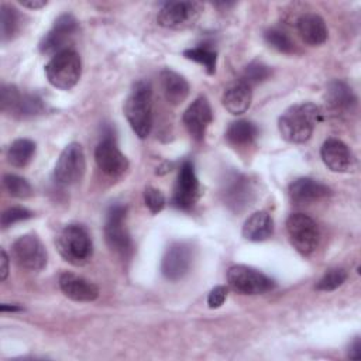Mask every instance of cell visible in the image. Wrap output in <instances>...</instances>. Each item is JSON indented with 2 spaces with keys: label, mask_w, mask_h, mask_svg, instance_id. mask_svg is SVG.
I'll list each match as a JSON object with an SVG mask.
<instances>
[{
  "label": "cell",
  "mask_w": 361,
  "mask_h": 361,
  "mask_svg": "<svg viewBox=\"0 0 361 361\" xmlns=\"http://www.w3.org/2000/svg\"><path fill=\"white\" fill-rule=\"evenodd\" d=\"M322 110L314 103L306 102L290 106L278 120L281 135L293 144H302L312 137L319 121H322Z\"/></svg>",
  "instance_id": "6da1fadb"
},
{
  "label": "cell",
  "mask_w": 361,
  "mask_h": 361,
  "mask_svg": "<svg viewBox=\"0 0 361 361\" xmlns=\"http://www.w3.org/2000/svg\"><path fill=\"white\" fill-rule=\"evenodd\" d=\"M124 114L133 131L145 138L152 127V89L147 80H138L124 103Z\"/></svg>",
  "instance_id": "7a4b0ae2"
},
{
  "label": "cell",
  "mask_w": 361,
  "mask_h": 361,
  "mask_svg": "<svg viewBox=\"0 0 361 361\" xmlns=\"http://www.w3.org/2000/svg\"><path fill=\"white\" fill-rule=\"evenodd\" d=\"M56 248L62 258L72 265L86 264L93 252L90 234L82 224L65 226L56 237Z\"/></svg>",
  "instance_id": "3957f363"
},
{
  "label": "cell",
  "mask_w": 361,
  "mask_h": 361,
  "mask_svg": "<svg viewBox=\"0 0 361 361\" xmlns=\"http://www.w3.org/2000/svg\"><path fill=\"white\" fill-rule=\"evenodd\" d=\"M45 75L54 87L62 90L72 89L82 75V61L79 54L69 48L54 55L45 65Z\"/></svg>",
  "instance_id": "277c9868"
},
{
  "label": "cell",
  "mask_w": 361,
  "mask_h": 361,
  "mask_svg": "<svg viewBox=\"0 0 361 361\" xmlns=\"http://www.w3.org/2000/svg\"><path fill=\"white\" fill-rule=\"evenodd\" d=\"M127 207L123 204H111L106 213L104 238L110 250L123 258H128L133 252V241L126 228Z\"/></svg>",
  "instance_id": "5b68a950"
},
{
  "label": "cell",
  "mask_w": 361,
  "mask_h": 361,
  "mask_svg": "<svg viewBox=\"0 0 361 361\" xmlns=\"http://www.w3.org/2000/svg\"><path fill=\"white\" fill-rule=\"evenodd\" d=\"M286 231L292 245L303 255L312 254L319 245V226L305 213H292L286 220Z\"/></svg>",
  "instance_id": "8992f818"
},
{
  "label": "cell",
  "mask_w": 361,
  "mask_h": 361,
  "mask_svg": "<svg viewBox=\"0 0 361 361\" xmlns=\"http://www.w3.org/2000/svg\"><path fill=\"white\" fill-rule=\"evenodd\" d=\"M0 94L1 110L17 118L34 117L45 110L42 99H39L37 94L21 93L13 85H3Z\"/></svg>",
  "instance_id": "52a82bcc"
},
{
  "label": "cell",
  "mask_w": 361,
  "mask_h": 361,
  "mask_svg": "<svg viewBox=\"0 0 361 361\" xmlns=\"http://www.w3.org/2000/svg\"><path fill=\"white\" fill-rule=\"evenodd\" d=\"M85 169L86 159L82 145L79 142H71L62 149L55 164V182L62 186H71L83 178Z\"/></svg>",
  "instance_id": "ba28073f"
},
{
  "label": "cell",
  "mask_w": 361,
  "mask_h": 361,
  "mask_svg": "<svg viewBox=\"0 0 361 361\" xmlns=\"http://www.w3.org/2000/svg\"><path fill=\"white\" fill-rule=\"evenodd\" d=\"M227 282L231 289L241 295H261L275 286V282L269 276L247 265L230 267L227 271Z\"/></svg>",
  "instance_id": "9c48e42d"
},
{
  "label": "cell",
  "mask_w": 361,
  "mask_h": 361,
  "mask_svg": "<svg viewBox=\"0 0 361 361\" xmlns=\"http://www.w3.org/2000/svg\"><path fill=\"white\" fill-rule=\"evenodd\" d=\"M202 11L199 1H166L159 8L157 21L164 28L179 30L195 24Z\"/></svg>",
  "instance_id": "30bf717a"
},
{
  "label": "cell",
  "mask_w": 361,
  "mask_h": 361,
  "mask_svg": "<svg viewBox=\"0 0 361 361\" xmlns=\"http://www.w3.org/2000/svg\"><path fill=\"white\" fill-rule=\"evenodd\" d=\"M200 197V183L195 172V165L192 161H185L178 172L176 183L173 188L172 206L189 212L195 207Z\"/></svg>",
  "instance_id": "8fae6325"
},
{
  "label": "cell",
  "mask_w": 361,
  "mask_h": 361,
  "mask_svg": "<svg viewBox=\"0 0 361 361\" xmlns=\"http://www.w3.org/2000/svg\"><path fill=\"white\" fill-rule=\"evenodd\" d=\"M221 196L224 204L231 212L240 213L254 202L255 192L251 180L245 175L240 172H230L223 180Z\"/></svg>",
  "instance_id": "7c38bea8"
},
{
  "label": "cell",
  "mask_w": 361,
  "mask_h": 361,
  "mask_svg": "<svg viewBox=\"0 0 361 361\" xmlns=\"http://www.w3.org/2000/svg\"><path fill=\"white\" fill-rule=\"evenodd\" d=\"M11 255L18 267L28 271H41L47 265V251L34 234L20 235L11 245Z\"/></svg>",
  "instance_id": "4fadbf2b"
},
{
  "label": "cell",
  "mask_w": 361,
  "mask_h": 361,
  "mask_svg": "<svg viewBox=\"0 0 361 361\" xmlns=\"http://www.w3.org/2000/svg\"><path fill=\"white\" fill-rule=\"evenodd\" d=\"M78 31V20L71 14L65 13L61 14L52 28L42 37L39 42V51L44 55H56L68 48V44L71 42L72 37Z\"/></svg>",
  "instance_id": "5bb4252c"
},
{
  "label": "cell",
  "mask_w": 361,
  "mask_h": 361,
  "mask_svg": "<svg viewBox=\"0 0 361 361\" xmlns=\"http://www.w3.org/2000/svg\"><path fill=\"white\" fill-rule=\"evenodd\" d=\"M193 262V248L185 241L171 244L161 261V272L169 281L182 279Z\"/></svg>",
  "instance_id": "9a60e30c"
},
{
  "label": "cell",
  "mask_w": 361,
  "mask_h": 361,
  "mask_svg": "<svg viewBox=\"0 0 361 361\" xmlns=\"http://www.w3.org/2000/svg\"><path fill=\"white\" fill-rule=\"evenodd\" d=\"M94 159L99 169L111 178H118L128 169V159L118 149L114 137L106 134L94 149Z\"/></svg>",
  "instance_id": "2e32d148"
},
{
  "label": "cell",
  "mask_w": 361,
  "mask_h": 361,
  "mask_svg": "<svg viewBox=\"0 0 361 361\" xmlns=\"http://www.w3.org/2000/svg\"><path fill=\"white\" fill-rule=\"evenodd\" d=\"M183 124L188 133L197 141L203 140L207 127L213 120V111L206 97L200 96L195 99L183 113Z\"/></svg>",
  "instance_id": "e0dca14e"
},
{
  "label": "cell",
  "mask_w": 361,
  "mask_h": 361,
  "mask_svg": "<svg viewBox=\"0 0 361 361\" xmlns=\"http://www.w3.org/2000/svg\"><path fill=\"white\" fill-rule=\"evenodd\" d=\"M324 100L329 111L337 117L353 113L357 106V96L343 80H331L327 85Z\"/></svg>",
  "instance_id": "ac0fdd59"
},
{
  "label": "cell",
  "mask_w": 361,
  "mask_h": 361,
  "mask_svg": "<svg viewBox=\"0 0 361 361\" xmlns=\"http://www.w3.org/2000/svg\"><path fill=\"white\" fill-rule=\"evenodd\" d=\"M320 157L324 165L333 172L343 173L353 168V152L347 144L338 138H327L320 148Z\"/></svg>",
  "instance_id": "d6986e66"
},
{
  "label": "cell",
  "mask_w": 361,
  "mask_h": 361,
  "mask_svg": "<svg viewBox=\"0 0 361 361\" xmlns=\"http://www.w3.org/2000/svg\"><path fill=\"white\" fill-rule=\"evenodd\" d=\"M59 288L65 296L75 302H93L99 298V288L93 282L72 272L61 274Z\"/></svg>",
  "instance_id": "ffe728a7"
},
{
  "label": "cell",
  "mask_w": 361,
  "mask_h": 361,
  "mask_svg": "<svg viewBox=\"0 0 361 361\" xmlns=\"http://www.w3.org/2000/svg\"><path fill=\"white\" fill-rule=\"evenodd\" d=\"M289 196L295 203H313L331 195V189L312 178H299L289 185Z\"/></svg>",
  "instance_id": "44dd1931"
},
{
  "label": "cell",
  "mask_w": 361,
  "mask_h": 361,
  "mask_svg": "<svg viewBox=\"0 0 361 361\" xmlns=\"http://www.w3.org/2000/svg\"><path fill=\"white\" fill-rule=\"evenodd\" d=\"M298 32L302 39L312 47L322 45L327 39V27L324 20L316 13H306L298 18Z\"/></svg>",
  "instance_id": "7402d4cb"
},
{
  "label": "cell",
  "mask_w": 361,
  "mask_h": 361,
  "mask_svg": "<svg viewBox=\"0 0 361 361\" xmlns=\"http://www.w3.org/2000/svg\"><path fill=\"white\" fill-rule=\"evenodd\" d=\"M161 80V89L168 103L172 106L180 104L189 94V83L188 80L171 69H164L159 75Z\"/></svg>",
  "instance_id": "603a6c76"
},
{
  "label": "cell",
  "mask_w": 361,
  "mask_h": 361,
  "mask_svg": "<svg viewBox=\"0 0 361 361\" xmlns=\"http://www.w3.org/2000/svg\"><path fill=\"white\" fill-rule=\"evenodd\" d=\"M252 99V90L248 85L241 80H237L227 86L223 93L221 102L226 110L231 114H243L248 110Z\"/></svg>",
  "instance_id": "cb8c5ba5"
},
{
  "label": "cell",
  "mask_w": 361,
  "mask_h": 361,
  "mask_svg": "<svg viewBox=\"0 0 361 361\" xmlns=\"http://www.w3.org/2000/svg\"><path fill=\"white\" fill-rule=\"evenodd\" d=\"M274 233V220L269 213L259 210L252 213L243 226V237L250 241H264Z\"/></svg>",
  "instance_id": "d4e9b609"
},
{
  "label": "cell",
  "mask_w": 361,
  "mask_h": 361,
  "mask_svg": "<svg viewBox=\"0 0 361 361\" xmlns=\"http://www.w3.org/2000/svg\"><path fill=\"white\" fill-rule=\"evenodd\" d=\"M258 137V127L248 120L233 121L226 130V140L234 147H248Z\"/></svg>",
  "instance_id": "484cf974"
},
{
  "label": "cell",
  "mask_w": 361,
  "mask_h": 361,
  "mask_svg": "<svg viewBox=\"0 0 361 361\" xmlns=\"http://www.w3.org/2000/svg\"><path fill=\"white\" fill-rule=\"evenodd\" d=\"M35 154V142L28 138H18L11 142L7 151L8 162L16 168L25 166Z\"/></svg>",
  "instance_id": "4316f807"
},
{
  "label": "cell",
  "mask_w": 361,
  "mask_h": 361,
  "mask_svg": "<svg viewBox=\"0 0 361 361\" xmlns=\"http://www.w3.org/2000/svg\"><path fill=\"white\" fill-rule=\"evenodd\" d=\"M1 21H0V30H1V39L8 41L14 38L20 28H21V16L18 10L8 4H1Z\"/></svg>",
  "instance_id": "83f0119b"
},
{
  "label": "cell",
  "mask_w": 361,
  "mask_h": 361,
  "mask_svg": "<svg viewBox=\"0 0 361 361\" xmlns=\"http://www.w3.org/2000/svg\"><path fill=\"white\" fill-rule=\"evenodd\" d=\"M183 56L186 59L195 61L200 63L209 75H213L216 72V63H217V52L212 49L207 45L203 47H195V48H188L183 51Z\"/></svg>",
  "instance_id": "f1b7e54d"
},
{
  "label": "cell",
  "mask_w": 361,
  "mask_h": 361,
  "mask_svg": "<svg viewBox=\"0 0 361 361\" xmlns=\"http://www.w3.org/2000/svg\"><path fill=\"white\" fill-rule=\"evenodd\" d=\"M271 76V68L259 61H252L251 63H248L243 73L240 80L244 82L245 85H248L250 87L262 83L264 80H267Z\"/></svg>",
  "instance_id": "f546056e"
},
{
  "label": "cell",
  "mask_w": 361,
  "mask_h": 361,
  "mask_svg": "<svg viewBox=\"0 0 361 361\" xmlns=\"http://www.w3.org/2000/svg\"><path fill=\"white\" fill-rule=\"evenodd\" d=\"M3 188L13 197H28L32 195V188L30 182L16 173H6L3 176Z\"/></svg>",
  "instance_id": "4dcf8cb0"
},
{
  "label": "cell",
  "mask_w": 361,
  "mask_h": 361,
  "mask_svg": "<svg viewBox=\"0 0 361 361\" xmlns=\"http://www.w3.org/2000/svg\"><path fill=\"white\" fill-rule=\"evenodd\" d=\"M347 279V272L343 268H331L316 283V289L322 292H330L341 286Z\"/></svg>",
  "instance_id": "1f68e13d"
},
{
  "label": "cell",
  "mask_w": 361,
  "mask_h": 361,
  "mask_svg": "<svg viewBox=\"0 0 361 361\" xmlns=\"http://www.w3.org/2000/svg\"><path fill=\"white\" fill-rule=\"evenodd\" d=\"M264 38L269 47H272L274 49H276L279 52L290 54L295 49V45H293L292 39L289 38V35L278 28H271V30L265 31Z\"/></svg>",
  "instance_id": "d6a6232c"
},
{
  "label": "cell",
  "mask_w": 361,
  "mask_h": 361,
  "mask_svg": "<svg viewBox=\"0 0 361 361\" xmlns=\"http://www.w3.org/2000/svg\"><path fill=\"white\" fill-rule=\"evenodd\" d=\"M34 214L31 210L25 209V207H20V206H14V207H10L7 210L3 212L1 214V226L3 228H7L21 220H27V219H31Z\"/></svg>",
  "instance_id": "836d02e7"
},
{
  "label": "cell",
  "mask_w": 361,
  "mask_h": 361,
  "mask_svg": "<svg viewBox=\"0 0 361 361\" xmlns=\"http://www.w3.org/2000/svg\"><path fill=\"white\" fill-rule=\"evenodd\" d=\"M144 202H145V206L149 209L151 213L161 212L165 207V203H166L164 193L159 189L154 188V186H147L145 188Z\"/></svg>",
  "instance_id": "e575fe53"
},
{
  "label": "cell",
  "mask_w": 361,
  "mask_h": 361,
  "mask_svg": "<svg viewBox=\"0 0 361 361\" xmlns=\"http://www.w3.org/2000/svg\"><path fill=\"white\" fill-rule=\"evenodd\" d=\"M226 298H227V288L223 285L214 286L207 296V305L210 309H217L224 303Z\"/></svg>",
  "instance_id": "d590c367"
},
{
  "label": "cell",
  "mask_w": 361,
  "mask_h": 361,
  "mask_svg": "<svg viewBox=\"0 0 361 361\" xmlns=\"http://www.w3.org/2000/svg\"><path fill=\"white\" fill-rule=\"evenodd\" d=\"M348 357L353 358V360H360L361 358V341H360V337H355L354 341L351 343L350 350H348Z\"/></svg>",
  "instance_id": "8d00e7d4"
},
{
  "label": "cell",
  "mask_w": 361,
  "mask_h": 361,
  "mask_svg": "<svg viewBox=\"0 0 361 361\" xmlns=\"http://www.w3.org/2000/svg\"><path fill=\"white\" fill-rule=\"evenodd\" d=\"M8 262H10V259H8L7 252L4 250H1V268H0V271H1V281H4L7 278V275H8Z\"/></svg>",
  "instance_id": "74e56055"
},
{
  "label": "cell",
  "mask_w": 361,
  "mask_h": 361,
  "mask_svg": "<svg viewBox=\"0 0 361 361\" xmlns=\"http://www.w3.org/2000/svg\"><path fill=\"white\" fill-rule=\"evenodd\" d=\"M20 4L24 6V7H28V8H34V10H35V8L44 7V6L47 4V1H44V0H21Z\"/></svg>",
  "instance_id": "f35d334b"
},
{
  "label": "cell",
  "mask_w": 361,
  "mask_h": 361,
  "mask_svg": "<svg viewBox=\"0 0 361 361\" xmlns=\"http://www.w3.org/2000/svg\"><path fill=\"white\" fill-rule=\"evenodd\" d=\"M0 310L1 312H21L23 307L17 306V305H7V303H4V305H1Z\"/></svg>",
  "instance_id": "ab89813d"
}]
</instances>
